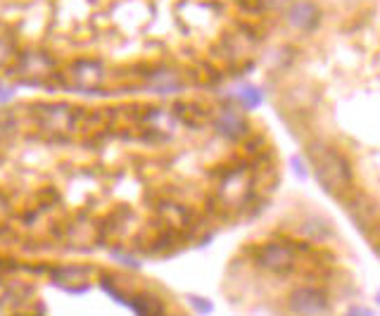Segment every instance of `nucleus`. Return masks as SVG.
<instances>
[{
  "mask_svg": "<svg viewBox=\"0 0 380 316\" xmlns=\"http://www.w3.org/2000/svg\"><path fill=\"white\" fill-rule=\"evenodd\" d=\"M222 295L233 316H354L364 286L331 221L305 214L240 242Z\"/></svg>",
  "mask_w": 380,
  "mask_h": 316,
  "instance_id": "nucleus-1",
  "label": "nucleus"
},
{
  "mask_svg": "<svg viewBox=\"0 0 380 316\" xmlns=\"http://www.w3.org/2000/svg\"><path fill=\"white\" fill-rule=\"evenodd\" d=\"M5 316H193L188 304L150 273L119 259L0 255Z\"/></svg>",
  "mask_w": 380,
  "mask_h": 316,
  "instance_id": "nucleus-2",
  "label": "nucleus"
},
{
  "mask_svg": "<svg viewBox=\"0 0 380 316\" xmlns=\"http://www.w3.org/2000/svg\"><path fill=\"white\" fill-rule=\"evenodd\" d=\"M287 22L300 31H314L321 22V10L309 0H302V3H295L287 10Z\"/></svg>",
  "mask_w": 380,
  "mask_h": 316,
  "instance_id": "nucleus-3",
  "label": "nucleus"
},
{
  "mask_svg": "<svg viewBox=\"0 0 380 316\" xmlns=\"http://www.w3.org/2000/svg\"><path fill=\"white\" fill-rule=\"evenodd\" d=\"M17 43L8 36H0V69H10V65L17 58Z\"/></svg>",
  "mask_w": 380,
  "mask_h": 316,
  "instance_id": "nucleus-4",
  "label": "nucleus"
},
{
  "mask_svg": "<svg viewBox=\"0 0 380 316\" xmlns=\"http://www.w3.org/2000/svg\"><path fill=\"white\" fill-rule=\"evenodd\" d=\"M266 10H281L283 5H287V0H259Z\"/></svg>",
  "mask_w": 380,
  "mask_h": 316,
  "instance_id": "nucleus-5",
  "label": "nucleus"
}]
</instances>
